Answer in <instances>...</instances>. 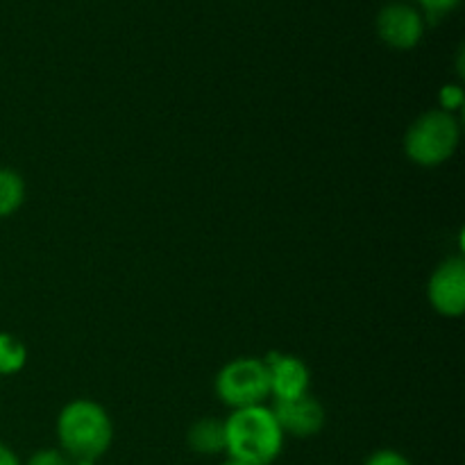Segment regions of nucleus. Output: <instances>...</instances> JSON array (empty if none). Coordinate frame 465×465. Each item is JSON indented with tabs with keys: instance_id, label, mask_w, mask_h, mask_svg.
Here are the masks:
<instances>
[{
	"instance_id": "2eb2a0df",
	"label": "nucleus",
	"mask_w": 465,
	"mask_h": 465,
	"mask_svg": "<svg viewBox=\"0 0 465 465\" xmlns=\"http://www.w3.org/2000/svg\"><path fill=\"white\" fill-rule=\"evenodd\" d=\"M461 3V0H418V5H420V12L422 16L430 18V21H434V18H440L445 16V14L452 12L457 5Z\"/></svg>"
},
{
	"instance_id": "6e6552de",
	"label": "nucleus",
	"mask_w": 465,
	"mask_h": 465,
	"mask_svg": "<svg viewBox=\"0 0 465 465\" xmlns=\"http://www.w3.org/2000/svg\"><path fill=\"white\" fill-rule=\"evenodd\" d=\"M268 368V386L275 402L302 398L312 389V372L309 366L295 354L272 352L263 359Z\"/></svg>"
},
{
	"instance_id": "1a4fd4ad",
	"label": "nucleus",
	"mask_w": 465,
	"mask_h": 465,
	"mask_svg": "<svg viewBox=\"0 0 465 465\" xmlns=\"http://www.w3.org/2000/svg\"><path fill=\"white\" fill-rule=\"evenodd\" d=\"M186 445L200 457L225 454V420L200 418L186 431Z\"/></svg>"
},
{
	"instance_id": "f03ea898",
	"label": "nucleus",
	"mask_w": 465,
	"mask_h": 465,
	"mask_svg": "<svg viewBox=\"0 0 465 465\" xmlns=\"http://www.w3.org/2000/svg\"><path fill=\"white\" fill-rule=\"evenodd\" d=\"M284 431L266 404L236 409L225 418V454L248 465H272L284 452Z\"/></svg>"
},
{
	"instance_id": "4468645a",
	"label": "nucleus",
	"mask_w": 465,
	"mask_h": 465,
	"mask_svg": "<svg viewBox=\"0 0 465 465\" xmlns=\"http://www.w3.org/2000/svg\"><path fill=\"white\" fill-rule=\"evenodd\" d=\"M363 465H413V463L411 459L404 457V454L398 452V450L384 448V450H375V452L363 461Z\"/></svg>"
},
{
	"instance_id": "f3484780",
	"label": "nucleus",
	"mask_w": 465,
	"mask_h": 465,
	"mask_svg": "<svg viewBox=\"0 0 465 465\" xmlns=\"http://www.w3.org/2000/svg\"><path fill=\"white\" fill-rule=\"evenodd\" d=\"M221 465H248V463H243V461H236V459H230V457H227L225 461H223Z\"/></svg>"
},
{
	"instance_id": "39448f33",
	"label": "nucleus",
	"mask_w": 465,
	"mask_h": 465,
	"mask_svg": "<svg viewBox=\"0 0 465 465\" xmlns=\"http://www.w3.org/2000/svg\"><path fill=\"white\" fill-rule=\"evenodd\" d=\"M425 25L427 18L420 9L404 0H391L375 16L377 36L395 50L416 48L425 36Z\"/></svg>"
},
{
	"instance_id": "9d476101",
	"label": "nucleus",
	"mask_w": 465,
	"mask_h": 465,
	"mask_svg": "<svg viewBox=\"0 0 465 465\" xmlns=\"http://www.w3.org/2000/svg\"><path fill=\"white\" fill-rule=\"evenodd\" d=\"M27 195L25 180L18 171L0 168V218H9L23 207Z\"/></svg>"
},
{
	"instance_id": "7ed1b4c3",
	"label": "nucleus",
	"mask_w": 465,
	"mask_h": 465,
	"mask_svg": "<svg viewBox=\"0 0 465 465\" xmlns=\"http://www.w3.org/2000/svg\"><path fill=\"white\" fill-rule=\"evenodd\" d=\"M459 141H461V125L457 114L430 109L409 125L402 145L409 162L422 168H436L452 159Z\"/></svg>"
},
{
	"instance_id": "0eeeda50",
	"label": "nucleus",
	"mask_w": 465,
	"mask_h": 465,
	"mask_svg": "<svg viewBox=\"0 0 465 465\" xmlns=\"http://www.w3.org/2000/svg\"><path fill=\"white\" fill-rule=\"evenodd\" d=\"M271 409L284 436H293V439H313L321 434L327 420L325 407L312 393L275 402Z\"/></svg>"
},
{
	"instance_id": "423d86ee",
	"label": "nucleus",
	"mask_w": 465,
	"mask_h": 465,
	"mask_svg": "<svg viewBox=\"0 0 465 465\" xmlns=\"http://www.w3.org/2000/svg\"><path fill=\"white\" fill-rule=\"evenodd\" d=\"M431 309L445 318H459L465 312V262L450 257L436 266L427 284Z\"/></svg>"
},
{
	"instance_id": "ddd939ff",
	"label": "nucleus",
	"mask_w": 465,
	"mask_h": 465,
	"mask_svg": "<svg viewBox=\"0 0 465 465\" xmlns=\"http://www.w3.org/2000/svg\"><path fill=\"white\" fill-rule=\"evenodd\" d=\"M465 95H463V89L461 84H445L443 89H440L439 94V103L443 112H450V114H457L459 109H461Z\"/></svg>"
},
{
	"instance_id": "20e7f679",
	"label": "nucleus",
	"mask_w": 465,
	"mask_h": 465,
	"mask_svg": "<svg viewBox=\"0 0 465 465\" xmlns=\"http://www.w3.org/2000/svg\"><path fill=\"white\" fill-rule=\"evenodd\" d=\"M213 391H216L218 400L232 411L259 407L266 402V398H271L266 363L257 357L232 359L218 371Z\"/></svg>"
},
{
	"instance_id": "dca6fc26",
	"label": "nucleus",
	"mask_w": 465,
	"mask_h": 465,
	"mask_svg": "<svg viewBox=\"0 0 465 465\" xmlns=\"http://www.w3.org/2000/svg\"><path fill=\"white\" fill-rule=\"evenodd\" d=\"M0 465H23L18 454L7 443H3V440H0Z\"/></svg>"
},
{
	"instance_id": "f8f14e48",
	"label": "nucleus",
	"mask_w": 465,
	"mask_h": 465,
	"mask_svg": "<svg viewBox=\"0 0 465 465\" xmlns=\"http://www.w3.org/2000/svg\"><path fill=\"white\" fill-rule=\"evenodd\" d=\"M23 465H75L73 459L59 448H41Z\"/></svg>"
},
{
	"instance_id": "f257e3e1",
	"label": "nucleus",
	"mask_w": 465,
	"mask_h": 465,
	"mask_svg": "<svg viewBox=\"0 0 465 465\" xmlns=\"http://www.w3.org/2000/svg\"><path fill=\"white\" fill-rule=\"evenodd\" d=\"M57 440L73 463H98L114 443L112 416L94 400H73L57 416Z\"/></svg>"
},
{
	"instance_id": "9b49d317",
	"label": "nucleus",
	"mask_w": 465,
	"mask_h": 465,
	"mask_svg": "<svg viewBox=\"0 0 465 465\" xmlns=\"http://www.w3.org/2000/svg\"><path fill=\"white\" fill-rule=\"evenodd\" d=\"M27 363V348L18 336L0 331V375L12 377Z\"/></svg>"
}]
</instances>
